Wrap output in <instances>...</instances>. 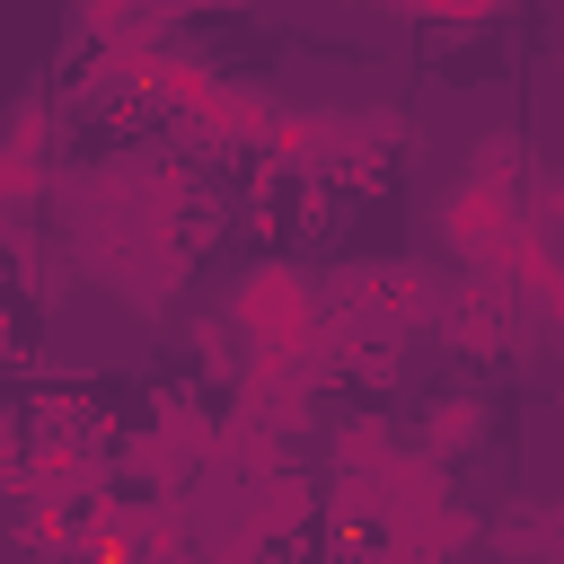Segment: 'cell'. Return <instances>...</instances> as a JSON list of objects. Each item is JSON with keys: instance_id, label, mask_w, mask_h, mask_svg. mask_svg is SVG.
<instances>
[{"instance_id": "cell-1", "label": "cell", "mask_w": 564, "mask_h": 564, "mask_svg": "<svg viewBox=\"0 0 564 564\" xmlns=\"http://www.w3.org/2000/svg\"><path fill=\"white\" fill-rule=\"evenodd\" d=\"M229 317L256 335L264 361H300L308 352V282L300 273H247V291H238Z\"/></svg>"}]
</instances>
